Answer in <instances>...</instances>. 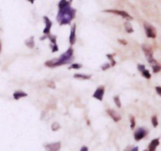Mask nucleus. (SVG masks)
Wrapping results in <instances>:
<instances>
[{
    "label": "nucleus",
    "mask_w": 161,
    "mask_h": 151,
    "mask_svg": "<svg viewBox=\"0 0 161 151\" xmlns=\"http://www.w3.org/2000/svg\"><path fill=\"white\" fill-rule=\"evenodd\" d=\"M156 92H157V93L159 95H161V87H160V86L156 87Z\"/></svg>",
    "instance_id": "c85d7f7f"
},
{
    "label": "nucleus",
    "mask_w": 161,
    "mask_h": 151,
    "mask_svg": "<svg viewBox=\"0 0 161 151\" xmlns=\"http://www.w3.org/2000/svg\"><path fill=\"white\" fill-rule=\"evenodd\" d=\"M152 71L154 73H158L160 71V66L159 64H156V65H152Z\"/></svg>",
    "instance_id": "4be33fe9"
},
{
    "label": "nucleus",
    "mask_w": 161,
    "mask_h": 151,
    "mask_svg": "<svg viewBox=\"0 0 161 151\" xmlns=\"http://www.w3.org/2000/svg\"><path fill=\"white\" fill-rule=\"evenodd\" d=\"M105 12L112 13H114V14H116V15L121 16L122 17H123V18L125 19H127V20H132V19H133V17H132L130 14H128L127 13L125 12V11H123V10H117V9H106V10H105Z\"/></svg>",
    "instance_id": "20e7f679"
},
{
    "label": "nucleus",
    "mask_w": 161,
    "mask_h": 151,
    "mask_svg": "<svg viewBox=\"0 0 161 151\" xmlns=\"http://www.w3.org/2000/svg\"><path fill=\"white\" fill-rule=\"evenodd\" d=\"M160 144V139H155L152 140V142H150V144L149 146V150L148 151H155L156 147L158 146Z\"/></svg>",
    "instance_id": "9b49d317"
},
{
    "label": "nucleus",
    "mask_w": 161,
    "mask_h": 151,
    "mask_svg": "<svg viewBox=\"0 0 161 151\" xmlns=\"http://www.w3.org/2000/svg\"><path fill=\"white\" fill-rule=\"evenodd\" d=\"M28 2H30V3H32V4H33L34 1H35V0H28Z\"/></svg>",
    "instance_id": "2f4dec72"
},
{
    "label": "nucleus",
    "mask_w": 161,
    "mask_h": 151,
    "mask_svg": "<svg viewBox=\"0 0 161 151\" xmlns=\"http://www.w3.org/2000/svg\"><path fill=\"white\" fill-rule=\"evenodd\" d=\"M107 113L109 114L111 118H113V121H115V122H118L121 120V116L120 114L117 113V112L113 110V109H109V110H107Z\"/></svg>",
    "instance_id": "6e6552de"
},
{
    "label": "nucleus",
    "mask_w": 161,
    "mask_h": 151,
    "mask_svg": "<svg viewBox=\"0 0 161 151\" xmlns=\"http://www.w3.org/2000/svg\"><path fill=\"white\" fill-rule=\"evenodd\" d=\"M147 133L148 132H147V131L145 128H140L134 133V139H135V140H137V141H139V140L143 139L147 135Z\"/></svg>",
    "instance_id": "423d86ee"
},
{
    "label": "nucleus",
    "mask_w": 161,
    "mask_h": 151,
    "mask_svg": "<svg viewBox=\"0 0 161 151\" xmlns=\"http://www.w3.org/2000/svg\"><path fill=\"white\" fill-rule=\"evenodd\" d=\"M69 42L71 43V45H73L76 43V24H74L73 27H72L69 37Z\"/></svg>",
    "instance_id": "f8f14e48"
},
{
    "label": "nucleus",
    "mask_w": 161,
    "mask_h": 151,
    "mask_svg": "<svg viewBox=\"0 0 161 151\" xmlns=\"http://www.w3.org/2000/svg\"><path fill=\"white\" fill-rule=\"evenodd\" d=\"M114 102H115V105L118 106L119 108L121 107V102H120V100H119V96H115L114 97Z\"/></svg>",
    "instance_id": "6ab92c4d"
},
{
    "label": "nucleus",
    "mask_w": 161,
    "mask_h": 151,
    "mask_svg": "<svg viewBox=\"0 0 161 151\" xmlns=\"http://www.w3.org/2000/svg\"><path fill=\"white\" fill-rule=\"evenodd\" d=\"M75 78L82 79V80H87V79H90L91 78V75H83V74H76L74 75Z\"/></svg>",
    "instance_id": "dca6fc26"
},
{
    "label": "nucleus",
    "mask_w": 161,
    "mask_h": 151,
    "mask_svg": "<svg viewBox=\"0 0 161 151\" xmlns=\"http://www.w3.org/2000/svg\"><path fill=\"white\" fill-rule=\"evenodd\" d=\"M43 18H44V21H45V23H46V27H45L44 30H43V34L49 35L50 32V29H51L52 22L47 17H44Z\"/></svg>",
    "instance_id": "9d476101"
},
{
    "label": "nucleus",
    "mask_w": 161,
    "mask_h": 151,
    "mask_svg": "<svg viewBox=\"0 0 161 151\" xmlns=\"http://www.w3.org/2000/svg\"><path fill=\"white\" fill-rule=\"evenodd\" d=\"M25 45H27L29 49H33L35 47V41H34V37L32 36L29 39H28L25 41Z\"/></svg>",
    "instance_id": "4468645a"
},
{
    "label": "nucleus",
    "mask_w": 161,
    "mask_h": 151,
    "mask_svg": "<svg viewBox=\"0 0 161 151\" xmlns=\"http://www.w3.org/2000/svg\"><path fill=\"white\" fill-rule=\"evenodd\" d=\"M27 96V93H25L23 91H16L15 92L13 93V98L16 100H20L22 97H26Z\"/></svg>",
    "instance_id": "ddd939ff"
},
{
    "label": "nucleus",
    "mask_w": 161,
    "mask_h": 151,
    "mask_svg": "<svg viewBox=\"0 0 161 151\" xmlns=\"http://www.w3.org/2000/svg\"><path fill=\"white\" fill-rule=\"evenodd\" d=\"M75 14H76V9L71 8L70 6H68L64 9L59 10L57 19L61 25L69 24L72 20L75 17Z\"/></svg>",
    "instance_id": "f03ea898"
},
{
    "label": "nucleus",
    "mask_w": 161,
    "mask_h": 151,
    "mask_svg": "<svg viewBox=\"0 0 161 151\" xmlns=\"http://www.w3.org/2000/svg\"><path fill=\"white\" fill-rule=\"evenodd\" d=\"M135 120H134V117H131V129H134V127H135Z\"/></svg>",
    "instance_id": "393cba45"
},
{
    "label": "nucleus",
    "mask_w": 161,
    "mask_h": 151,
    "mask_svg": "<svg viewBox=\"0 0 161 151\" xmlns=\"http://www.w3.org/2000/svg\"><path fill=\"white\" fill-rule=\"evenodd\" d=\"M0 52H1V45H0Z\"/></svg>",
    "instance_id": "473e14b6"
},
{
    "label": "nucleus",
    "mask_w": 161,
    "mask_h": 151,
    "mask_svg": "<svg viewBox=\"0 0 161 151\" xmlns=\"http://www.w3.org/2000/svg\"><path fill=\"white\" fill-rule=\"evenodd\" d=\"M70 4H71V1L68 2L67 0H61L59 4H58V6H59V9H64L65 7H67V6H70Z\"/></svg>",
    "instance_id": "2eb2a0df"
},
{
    "label": "nucleus",
    "mask_w": 161,
    "mask_h": 151,
    "mask_svg": "<svg viewBox=\"0 0 161 151\" xmlns=\"http://www.w3.org/2000/svg\"><path fill=\"white\" fill-rule=\"evenodd\" d=\"M109 67H111V64H104V65H102V66H101V69L104 71V70L109 69Z\"/></svg>",
    "instance_id": "a878e982"
},
{
    "label": "nucleus",
    "mask_w": 161,
    "mask_h": 151,
    "mask_svg": "<svg viewBox=\"0 0 161 151\" xmlns=\"http://www.w3.org/2000/svg\"><path fill=\"white\" fill-rule=\"evenodd\" d=\"M124 28L126 31L127 32V33H132L133 31H134V29H133V27L131 26V24L129 23V22H126L124 24Z\"/></svg>",
    "instance_id": "f3484780"
},
{
    "label": "nucleus",
    "mask_w": 161,
    "mask_h": 151,
    "mask_svg": "<svg viewBox=\"0 0 161 151\" xmlns=\"http://www.w3.org/2000/svg\"><path fill=\"white\" fill-rule=\"evenodd\" d=\"M80 151H88V147L87 146H83L82 148L80 149Z\"/></svg>",
    "instance_id": "c756f323"
},
{
    "label": "nucleus",
    "mask_w": 161,
    "mask_h": 151,
    "mask_svg": "<svg viewBox=\"0 0 161 151\" xmlns=\"http://www.w3.org/2000/svg\"><path fill=\"white\" fill-rule=\"evenodd\" d=\"M152 123L153 127H157V125H158V120H157L156 116H153L152 118Z\"/></svg>",
    "instance_id": "412c9836"
},
{
    "label": "nucleus",
    "mask_w": 161,
    "mask_h": 151,
    "mask_svg": "<svg viewBox=\"0 0 161 151\" xmlns=\"http://www.w3.org/2000/svg\"><path fill=\"white\" fill-rule=\"evenodd\" d=\"M73 49L72 47H70L67 51L64 53V54H62L59 58L54 59L51 61H46L45 63V65L48 67H58L63 65V64H68L72 61L73 58Z\"/></svg>",
    "instance_id": "f257e3e1"
},
{
    "label": "nucleus",
    "mask_w": 161,
    "mask_h": 151,
    "mask_svg": "<svg viewBox=\"0 0 161 151\" xmlns=\"http://www.w3.org/2000/svg\"><path fill=\"white\" fill-rule=\"evenodd\" d=\"M113 57H114V55L113 54H107V57L109 59L111 62H112V64H111V67H114L115 65V60L113 59Z\"/></svg>",
    "instance_id": "aec40b11"
},
{
    "label": "nucleus",
    "mask_w": 161,
    "mask_h": 151,
    "mask_svg": "<svg viewBox=\"0 0 161 151\" xmlns=\"http://www.w3.org/2000/svg\"><path fill=\"white\" fill-rule=\"evenodd\" d=\"M142 49L144 53H145V54H146V57L148 60L149 59H151L152 58V54H153V51H152V48L149 46L148 45H142Z\"/></svg>",
    "instance_id": "1a4fd4ad"
},
{
    "label": "nucleus",
    "mask_w": 161,
    "mask_h": 151,
    "mask_svg": "<svg viewBox=\"0 0 161 151\" xmlns=\"http://www.w3.org/2000/svg\"><path fill=\"white\" fill-rule=\"evenodd\" d=\"M82 65L79 64H73L69 67V69H79L81 68Z\"/></svg>",
    "instance_id": "5701e85b"
},
{
    "label": "nucleus",
    "mask_w": 161,
    "mask_h": 151,
    "mask_svg": "<svg viewBox=\"0 0 161 151\" xmlns=\"http://www.w3.org/2000/svg\"><path fill=\"white\" fill-rule=\"evenodd\" d=\"M59 128H60V125H59V124L57 123V122H54V124H52V130H53V131H57V130H58Z\"/></svg>",
    "instance_id": "b1692460"
},
{
    "label": "nucleus",
    "mask_w": 161,
    "mask_h": 151,
    "mask_svg": "<svg viewBox=\"0 0 161 151\" xmlns=\"http://www.w3.org/2000/svg\"><path fill=\"white\" fill-rule=\"evenodd\" d=\"M142 75L143 77H145L146 79H149L151 78V75H150V73L148 70L145 69L144 71H142Z\"/></svg>",
    "instance_id": "a211bd4d"
},
{
    "label": "nucleus",
    "mask_w": 161,
    "mask_h": 151,
    "mask_svg": "<svg viewBox=\"0 0 161 151\" xmlns=\"http://www.w3.org/2000/svg\"><path fill=\"white\" fill-rule=\"evenodd\" d=\"M145 67H145V65H142V64H138V70H139L141 72H142V71H144V70L146 69Z\"/></svg>",
    "instance_id": "bb28decb"
},
{
    "label": "nucleus",
    "mask_w": 161,
    "mask_h": 151,
    "mask_svg": "<svg viewBox=\"0 0 161 151\" xmlns=\"http://www.w3.org/2000/svg\"><path fill=\"white\" fill-rule=\"evenodd\" d=\"M118 42L119 43H121L123 45H127V42L126 40H123V39H118Z\"/></svg>",
    "instance_id": "cd10ccee"
},
{
    "label": "nucleus",
    "mask_w": 161,
    "mask_h": 151,
    "mask_svg": "<svg viewBox=\"0 0 161 151\" xmlns=\"http://www.w3.org/2000/svg\"><path fill=\"white\" fill-rule=\"evenodd\" d=\"M130 151H138V146H136V147H134V148L132 149V150H131Z\"/></svg>",
    "instance_id": "7c9ffc66"
},
{
    "label": "nucleus",
    "mask_w": 161,
    "mask_h": 151,
    "mask_svg": "<svg viewBox=\"0 0 161 151\" xmlns=\"http://www.w3.org/2000/svg\"><path fill=\"white\" fill-rule=\"evenodd\" d=\"M104 94H105V88L103 86H101V87L97 88L95 92L93 95V97L97 99V100H100V101H102L103 100V96Z\"/></svg>",
    "instance_id": "0eeeda50"
},
{
    "label": "nucleus",
    "mask_w": 161,
    "mask_h": 151,
    "mask_svg": "<svg viewBox=\"0 0 161 151\" xmlns=\"http://www.w3.org/2000/svg\"><path fill=\"white\" fill-rule=\"evenodd\" d=\"M45 149L46 151H59L61 149V142H53L45 145Z\"/></svg>",
    "instance_id": "39448f33"
},
{
    "label": "nucleus",
    "mask_w": 161,
    "mask_h": 151,
    "mask_svg": "<svg viewBox=\"0 0 161 151\" xmlns=\"http://www.w3.org/2000/svg\"><path fill=\"white\" fill-rule=\"evenodd\" d=\"M144 27L146 30V35L148 38H152V39H155L156 37V29L152 27V25L145 23L144 24Z\"/></svg>",
    "instance_id": "7ed1b4c3"
}]
</instances>
